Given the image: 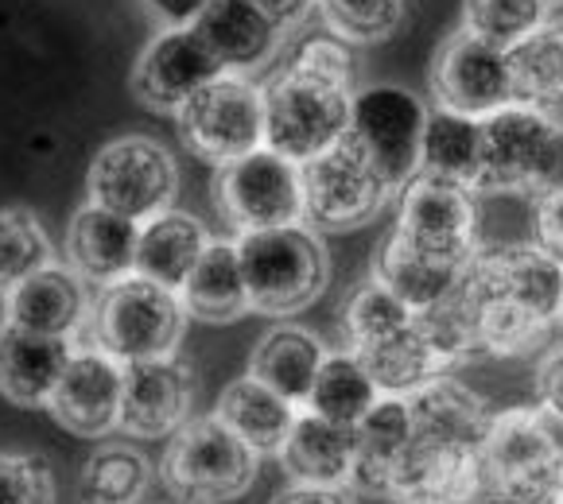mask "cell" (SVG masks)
<instances>
[{"mask_svg": "<svg viewBox=\"0 0 563 504\" xmlns=\"http://www.w3.org/2000/svg\"><path fill=\"white\" fill-rule=\"evenodd\" d=\"M405 400L412 415V438L393 493L408 501L412 496H440L451 504L478 501L482 447L489 430L486 404L451 377H435Z\"/></svg>", "mask_w": 563, "mask_h": 504, "instance_id": "obj_1", "label": "cell"}, {"mask_svg": "<svg viewBox=\"0 0 563 504\" xmlns=\"http://www.w3.org/2000/svg\"><path fill=\"white\" fill-rule=\"evenodd\" d=\"M466 268L435 265V260L412 253V248L393 233L382 245V253H377V272H373V280H382L385 288L397 299H405L412 311H428V306H435L440 299H448L451 291L459 288Z\"/></svg>", "mask_w": 563, "mask_h": 504, "instance_id": "obj_32", "label": "cell"}, {"mask_svg": "<svg viewBox=\"0 0 563 504\" xmlns=\"http://www.w3.org/2000/svg\"><path fill=\"white\" fill-rule=\"evenodd\" d=\"M319 9L342 40L354 43L385 40L405 20V0H319Z\"/></svg>", "mask_w": 563, "mask_h": 504, "instance_id": "obj_37", "label": "cell"}, {"mask_svg": "<svg viewBox=\"0 0 563 504\" xmlns=\"http://www.w3.org/2000/svg\"><path fill=\"white\" fill-rule=\"evenodd\" d=\"M187 326L179 291H167L141 276L106 288L98 303V341L121 365L172 357Z\"/></svg>", "mask_w": 563, "mask_h": 504, "instance_id": "obj_9", "label": "cell"}, {"mask_svg": "<svg viewBox=\"0 0 563 504\" xmlns=\"http://www.w3.org/2000/svg\"><path fill=\"white\" fill-rule=\"evenodd\" d=\"M164 485L187 504H225L257 478V450H249L222 419H195L175 430L164 455Z\"/></svg>", "mask_w": 563, "mask_h": 504, "instance_id": "obj_7", "label": "cell"}, {"mask_svg": "<svg viewBox=\"0 0 563 504\" xmlns=\"http://www.w3.org/2000/svg\"><path fill=\"white\" fill-rule=\"evenodd\" d=\"M152 481V466L133 447H101L82 466V501L86 504H136Z\"/></svg>", "mask_w": 563, "mask_h": 504, "instance_id": "obj_33", "label": "cell"}, {"mask_svg": "<svg viewBox=\"0 0 563 504\" xmlns=\"http://www.w3.org/2000/svg\"><path fill=\"white\" fill-rule=\"evenodd\" d=\"M0 504H55V478L40 455H0Z\"/></svg>", "mask_w": 563, "mask_h": 504, "instance_id": "obj_38", "label": "cell"}, {"mask_svg": "<svg viewBox=\"0 0 563 504\" xmlns=\"http://www.w3.org/2000/svg\"><path fill=\"white\" fill-rule=\"evenodd\" d=\"M121 384L124 365L117 357H109L106 349H78L63 372V381L51 392L47 407L58 427L98 438L121 427Z\"/></svg>", "mask_w": 563, "mask_h": 504, "instance_id": "obj_17", "label": "cell"}, {"mask_svg": "<svg viewBox=\"0 0 563 504\" xmlns=\"http://www.w3.org/2000/svg\"><path fill=\"white\" fill-rule=\"evenodd\" d=\"M397 233L412 253L435 265L466 268L478 257V206L474 191L435 175H416L400 191Z\"/></svg>", "mask_w": 563, "mask_h": 504, "instance_id": "obj_11", "label": "cell"}, {"mask_svg": "<svg viewBox=\"0 0 563 504\" xmlns=\"http://www.w3.org/2000/svg\"><path fill=\"white\" fill-rule=\"evenodd\" d=\"M423 124L428 109L416 93L405 86H369L350 101L346 136L362 148L377 179L397 194L420 175Z\"/></svg>", "mask_w": 563, "mask_h": 504, "instance_id": "obj_8", "label": "cell"}, {"mask_svg": "<svg viewBox=\"0 0 563 504\" xmlns=\"http://www.w3.org/2000/svg\"><path fill=\"white\" fill-rule=\"evenodd\" d=\"M291 70H303L311 78H323V82L346 86L354 82V55H350L346 40H331V35H311L303 40V47L291 55Z\"/></svg>", "mask_w": 563, "mask_h": 504, "instance_id": "obj_39", "label": "cell"}, {"mask_svg": "<svg viewBox=\"0 0 563 504\" xmlns=\"http://www.w3.org/2000/svg\"><path fill=\"white\" fill-rule=\"evenodd\" d=\"M238 260L253 311H303L327 288V253L316 233H307L303 225L241 233Z\"/></svg>", "mask_w": 563, "mask_h": 504, "instance_id": "obj_6", "label": "cell"}, {"mask_svg": "<svg viewBox=\"0 0 563 504\" xmlns=\"http://www.w3.org/2000/svg\"><path fill=\"white\" fill-rule=\"evenodd\" d=\"M136 240H141V225L129 217L113 214L101 206H82L70 217L67 229V257L82 280L90 283H113L136 276Z\"/></svg>", "mask_w": 563, "mask_h": 504, "instance_id": "obj_19", "label": "cell"}, {"mask_svg": "<svg viewBox=\"0 0 563 504\" xmlns=\"http://www.w3.org/2000/svg\"><path fill=\"white\" fill-rule=\"evenodd\" d=\"M210 237L207 225L191 214L179 210H164L152 222L141 225V240H136V276L152 280L167 291H183L187 276L195 272L199 257L207 253Z\"/></svg>", "mask_w": 563, "mask_h": 504, "instance_id": "obj_24", "label": "cell"}, {"mask_svg": "<svg viewBox=\"0 0 563 504\" xmlns=\"http://www.w3.org/2000/svg\"><path fill=\"white\" fill-rule=\"evenodd\" d=\"M86 318V288L75 268H43L27 276L16 291L4 295V323L20 331L47 334V338H70Z\"/></svg>", "mask_w": 563, "mask_h": 504, "instance_id": "obj_21", "label": "cell"}, {"mask_svg": "<svg viewBox=\"0 0 563 504\" xmlns=\"http://www.w3.org/2000/svg\"><path fill=\"white\" fill-rule=\"evenodd\" d=\"M195 377L179 357H152V361L124 365L121 384V427L129 435L159 438L179 430L191 412Z\"/></svg>", "mask_w": 563, "mask_h": 504, "instance_id": "obj_18", "label": "cell"}, {"mask_svg": "<svg viewBox=\"0 0 563 504\" xmlns=\"http://www.w3.org/2000/svg\"><path fill=\"white\" fill-rule=\"evenodd\" d=\"M195 32L218 58L222 75L265 67L280 47V27L249 0H210Z\"/></svg>", "mask_w": 563, "mask_h": 504, "instance_id": "obj_20", "label": "cell"}, {"mask_svg": "<svg viewBox=\"0 0 563 504\" xmlns=\"http://www.w3.org/2000/svg\"><path fill=\"white\" fill-rule=\"evenodd\" d=\"M544 0H466L463 32L494 43L501 51H514L544 24Z\"/></svg>", "mask_w": 563, "mask_h": 504, "instance_id": "obj_36", "label": "cell"}, {"mask_svg": "<svg viewBox=\"0 0 563 504\" xmlns=\"http://www.w3.org/2000/svg\"><path fill=\"white\" fill-rule=\"evenodd\" d=\"M218 419L257 455H280V447L288 443L291 427H296L299 412L296 404L273 392L268 384H261L257 377H241L218 400Z\"/></svg>", "mask_w": 563, "mask_h": 504, "instance_id": "obj_26", "label": "cell"}, {"mask_svg": "<svg viewBox=\"0 0 563 504\" xmlns=\"http://www.w3.org/2000/svg\"><path fill=\"white\" fill-rule=\"evenodd\" d=\"M354 427H339L303 412L280 447V462L296 485L339 489L354 481Z\"/></svg>", "mask_w": 563, "mask_h": 504, "instance_id": "obj_23", "label": "cell"}, {"mask_svg": "<svg viewBox=\"0 0 563 504\" xmlns=\"http://www.w3.org/2000/svg\"><path fill=\"white\" fill-rule=\"evenodd\" d=\"M560 504H563V501H560Z\"/></svg>", "mask_w": 563, "mask_h": 504, "instance_id": "obj_48", "label": "cell"}, {"mask_svg": "<svg viewBox=\"0 0 563 504\" xmlns=\"http://www.w3.org/2000/svg\"><path fill=\"white\" fill-rule=\"evenodd\" d=\"M459 291L478 323V346L497 357H521L563 318V265L540 245L478 253Z\"/></svg>", "mask_w": 563, "mask_h": 504, "instance_id": "obj_2", "label": "cell"}, {"mask_svg": "<svg viewBox=\"0 0 563 504\" xmlns=\"http://www.w3.org/2000/svg\"><path fill=\"white\" fill-rule=\"evenodd\" d=\"M478 191H563V124L529 105H509L482 121Z\"/></svg>", "mask_w": 563, "mask_h": 504, "instance_id": "obj_4", "label": "cell"}, {"mask_svg": "<svg viewBox=\"0 0 563 504\" xmlns=\"http://www.w3.org/2000/svg\"><path fill=\"white\" fill-rule=\"evenodd\" d=\"M299 179H303V217L316 229H354L393 199V191L377 179L350 136L299 167Z\"/></svg>", "mask_w": 563, "mask_h": 504, "instance_id": "obj_14", "label": "cell"}, {"mask_svg": "<svg viewBox=\"0 0 563 504\" xmlns=\"http://www.w3.org/2000/svg\"><path fill=\"white\" fill-rule=\"evenodd\" d=\"M544 4H563V0H544Z\"/></svg>", "mask_w": 563, "mask_h": 504, "instance_id": "obj_46", "label": "cell"}, {"mask_svg": "<svg viewBox=\"0 0 563 504\" xmlns=\"http://www.w3.org/2000/svg\"><path fill=\"white\" fill-rule=\"evenodd\" d=\"M431 90L440 109L459 116H486L517 105L514 101V67H509V51L478 40L471 32H459L448 40V47L435 58V75Z\"/></svg>", "mask_w": 563, "mask_h": 504, "instance_id": "obj_15", "label": "cell"}, {"mask_svg": "<svg viewBox=\"0 0 563 504\" xmlns=\"http://www.w3.org/2000/svg\"><path fill=\"white\" fill-rule=\"evenodd\" d=\"M560 501H563V489H560Z\"/></svg>", "mask_w": 563, "mask_h": 504, "instance_id": "obj_47", "label": "cell"}, {"mask_svg": "<svg viewBox=\"0 0 563 504\" xmlns=\"http://www.w3.org/2000/svg\"><path fill=\"white\" fill-rule=\"evenodd\" d=\"M408 504H451V501H440V496H412Z\"/></svg>", "mask_w": 563, "mask_h": 504, "instance_id": "obj_45", "label": "cell"}, {"mask_svg": "<svg viewBox=\"0 0 563 504\" xmlns=\"http://www.w3.org/2000/svg\"><path fill=\"white\" fill-rule=\"evenodd\" d=\"M416 311L397 299L382 280H369L354 291V299L346 303V338L350 354H365V349L382 346V341L397 338L412 326Z\"/></svg>", "mask_w": 563, "mask_h": 504, "instance_id": "obj_34", "label": "cell"}, {"mask_svg": "<svg viewBox=\"0 0 563 504\" xmlns=\"http://www.w3.org/2000/svg\"><path fill=\"white\" fill-rule=\"evenodd\" d=\"M537 392H540V404H544V415L563 427V349H555V354L540 365Z\"/></svg>", "mask_w": 563, "mask_h": 504, "instance_id": "obj_41", "label": "cell"}, {"mask_svg": "<svg viewBox=\"0 0 563 504\" xmlns=\"http://www.w3.org/2000/svg\"><path fill=\"white\" fill-rule=\"evenodd\" d=\"M273 504H346V496L339 489H316V485H296L284 489Z\"/></svg>", "mask_w": 563, "mask_h": 504, "instance_id": "obj_44", "label": "cell"}, {"mask_svg": "<svg viewBox=\"0 0 563 504\" xmlns=\"http://www.w3.org/2000/svg\"><path fill=\"white\" fill-rule=\"evenodd\" d=\"M517 105L552 113L563 105V20H544L509 51Z\"/></svg>", "mask_w": 563, "mask_h": 504, "instance_id": "obj_31", "label": "cell"}, {"mask_svg": "<svg viewBox=\"0 0 563 504\" xmlns=\"http://www.w3.org/2000/svg\"><path fill=\"white\" fill-rule=\"evenodd\" d=\"M323 346L299 326H276L253 349L249 361V377H257L261 384H268L273 392H280L288 404H303L316 372L323 365Z\"/></svg>", "mask_w": 563, "mask_h": 504, "instance_id": "obj_27", "label": "cell"}, {"mask_svg": "<svg viewBox=\"0 0 563 504\" xmlns=\"http://www.w3.org/2000/svg\"><path fill=\"white\" fill-rule=\"evenodd\" d=\"M382 400V389L369 377L362 361L354 354H327L323 365L316 372V384L307 392L303 407L311 415L327 423H339V427H357L365 415L373 412V404Z\"/></svg>", "mask_w": 563, "mask_h": 504, "instance_id": "obj_30", "label": "cell"}, {"mask_svg": "<svg viewBox=\"0 0 563 504\" xmlns=\"http://www.w3.org/2000/svg\"><path fill=\"white\" fill-rule=\"evenodd\" d=\"M420 171L435 179H451L466 191H478L482 175V121L459 116L448 109H431L423 124Z\"/></svg>", "mask_w": 563, "mask_h": 504, "instance_id": "obj_29", "label": "cell"}, {"mask_svg": "<svg viewBox=\"0 0 563 504\" xmlns=\"http://www.w3.org/2000/svg\"><path fill=\"white\" fill-rule=\"evenodd\" d=\"M144 9L167 27H195L199 16L210 9V0H144Z\"/></svg>", "mask_w": 563, "mask_h": 504, "instance_id": "obj_42", "label": "cell"}, {"mask_svg": "<svg viewBox=\"0 0 563 504\" xmlns=\"http://www.w3.org/2000/svg\"><path fill=\"white\" fill-rule=\"evenodd\" d=\"M563 427L537 407L494 415L482 447V496L489 504H560Z\"/></svg>", "mask_w": 563, "mask_h": 504, "instance_id": "obj_3", "label": "cell"}, {"mask_svg": "<svg viewBox=\"0 0 563 504\" xmlns=\"http://www.w3.org/2000/svg\"><path fill=\"white\" fill-rule=\"evenodd\" d=\"M179 133L195 156L225 167L265 148V101L245 78L222 75L179 109Z\"/></svg>", "mask_w": 563, "mask_h": 504, "instance_id": "obj_12", "label": "cell"}, {"mask_svg": "<svg viewBox=\"0 0 563 504\" xmlns=\"http://www.w3.org/2000/svg\"><path fill=\"white\" fill-rule=\"evenodd\" d=\"M222 78L218 58L199 40L195 27H167L144 47L133 70V93L148 109L159 113H179L187 101L210 82Z\"/></svg>", "mask_w": 563, "mask_h": 504, "instance_id": "obj_16", "label": "cell"}, {"mask_svg": "<svg viewBox=\"0 0 563 504\" xmlns=\"http://www.w3.org/2000/svg\"><path fill=\"white\" fill-rule=\"evenodd\" d=\"M70 349L67 338H47V334L20 331V326L4 323L0 326V392L12 404H47L55 384L67 372Z\"/></svg>", "mask_w": 563, "mask_h": 504, "instance_id": "obj_22", "label": "cell"}, {"mask_svg": "<svg viewBox=\"0 0 563 504\" xmlns=\"http://www.w3.org/2000/svg\"><path fill=\"white\" fill-rule=\"evenodd\" d=\"M175 187H179V171H175L172 152L148 136L109 141L93 156L90 179H86L90 206L113 210L136 225L164 214L175 199Z\"/></svg>", "mask_w": 563, "mask_h": 504, "instance_id": "obj_10", "label": "cell"}, {"mask_svg": "<svg viewBox=\"0 0 563 504\" xmlns=\"http://www.w3.org/2000/svg\"><path fill=\"white\" fill-rule=\"evenodd\" d=\"M51 240L35 214L27 210H0V299L16 291L27 276L51 268Z\"/></svg>", "mask_w": 563, "mask_h": 504, "instance_id": "obj_35", "label": "cell"}, {"mask_svg": "<svg viewBox=\"0 0 563 504\" xmlns=\"http://www.w3.org/2000/svg\"><path fill=\"white\" fill-rule=\"evenodd\" d=\"M412 438V415L405 396H382L373 412L354 427V481L362 489H382L393 493L400 462L408 455Z\"/></svg>", "mask_w": 563, "mask_h": 504, "instance_id": "obj_25", "label": "cell"}, {"mask_svg": "<svg viewBox=\"0 0 563 504\" xmlns=\"http://www.w3.org/2000/svg\"><path fill=\"white\" fill-rule=\"evenodd\" d=\"M537 245L563 265V191L540 199L537 206Z\"/></svg>", "mask_w": 563, "mask_h": 504, "instance_id": "obj_40", "label": "cell"}, {"mask_svg": "<svg viewBox=\"0 0 563 504\" xmlns=\"http://www.w3.org/2000/svg\"><path fill=\"white\" fill-rule=\"evenodd\" d=\"M179 299L187 306V314H195L202 323H230V318L245 314L249 291H245V276H241L238 245L210 240L207 253L195 265V272L183 283Z\"/></svg>", "mask_w": 563, "mask_h": 504, "instance_id": "obj_28", "label": "cell"}, {"mask_svg": "<svg viewBox=\"0 0 563 504\" xmlns=\"http://www.w3.org/2000/svg\"><path fill=\"white\" fill-rule=\"evenodd\" d=\"M249 4H257V9L284 32V27H291V24H299V20L311 16L319 0H249Z\"/></svg>", "mask_w": 563, "mask_h": 504, "instance_id": "obj_43", "label": "cell"}, {"mask_svg": "<svg viewBox=\"0 0 563 504\" xmlns=\"http://www.w3.org/2000/svg\"><path fill=\"white\" fill-rule=\"evenodd\" d=\"M218 206L241 233L284 229L303 217V179L299 164L268 148L249 152L218 171Z\"/></svg>", "mask_w": 563, "mask_h": 504, "instance_id": "obj_13", "label": "cell"}, {"mask_svg": "<svg viewBox=\"0 0 563 504\" xmlns=\"http://www.w3.org/2000/svg\"><path fill=\"white\" fill-rule=\"evenodd\" d=\"M261 101H265V148L303 167L346 136L354 93L346 86L288 67L261 90Z\"/></svg>", "mask_w": 563, "mask_h": 504, "instance_id": "obj_5", "label": "cell"}]
</instances>
